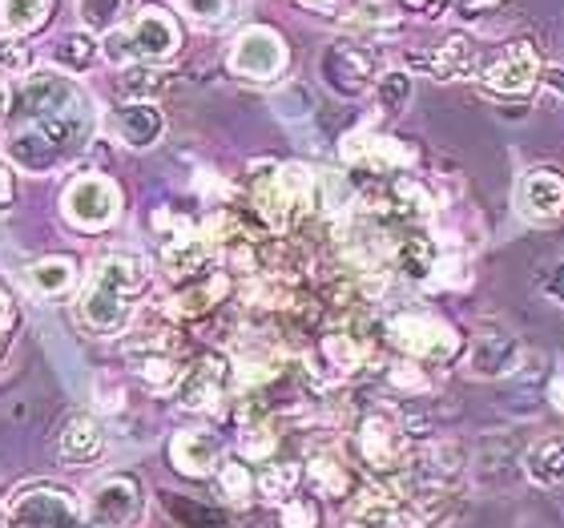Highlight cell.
<instances>
[{
  "instance_id": "cell-14",
  "label": "cell",
  "mask_w": 564,
  "mask_h": 528,
  "mask_svg": "<svg viewBox=\"0 0 564 528\" xmlns=\"http://www.w3.org/2000/svg\"><path fill=\"white\" fill-rule=\"evenodd\" d=\"M214 259H218V250L210 247V238L202 235L198 226H177L174 235L162 238V250H158V262H162V274L174 287H182V282L198 279V274H206V270L214 267Z\"/></svg>"
},
{
  "instance_id": "cell-40",
  "label": "cell",
  "mask_w": 564,
  "mask_h": 528,
  "mask_svg": "<svg viewBox=\"0 0 564 528\" xmlns=\"http://www.w3.org/2000/svg\"><path fill=\"white\" fill-rule=\"evenodd\" d=\"M182 9L202 24H223L230 21V9H235V0H177Z\"/></svg>"
},
{
  "instance_id": "cell-31",
  "label": "cell",
  "mask_w": 564,
  "mask_h": 528,
  "mask_svg": "<svg viewBox=\"0 0 564 528\" xmlns=\"http://www.w3.org/2000/svg\"><path fill=\"white\" fill-rule=\"evenodd\" d=\"M299 481H303V468H299V464H291V460H267V464L254 472V493H259L262 500H271V505H282L286 496H294Z\"/></svg>"
},
{
  "instance_id": "cell-9",
  "label": "cell",
  "mask_w": 564,
  "mask_h": 528,
  "mask_svg": "<svg viewBox=\"0 0 564 528\" xmlns=\"http://www.w3.org/2000/svg\"><path fill=\"white\" fill-rule=\"evenodd\" d=\"M286 61H291L286 41H282V33H274L271 24H250V29H242L235 36V45H230V53H226V65H230L235 77L259 85L279 82L282 73H286Z\"/></svg>"
},
{
  "instance_id": "cell-2",
  "label": "cell",
  "mask_w": 564,
  "mask_h": 528,
  "mask_svg": "<svg viewBox=\"0 0 564 528\" xmlns=\"http://www.w3.org/2000/svg\"><path fill=\"white\" fill-rule=\"evenodd\" d=\"M315 194V170L303 162H259L250 165V206L259 214L262 230L286 235Z\"/></svg>"
},
{
  "instance_id": "cell-21",
  "label": "cell",
  "mask_w": 564,
  "mask_h": 528,
  "mask_svg": "<svg viewBox=\"0 0 564 528\" xmlns=\"http://www.w3.org/2000/svg\"><path fill=\"white\" fill-rule=\"evenodd\" d=\"M318 359H323V371L330 379H351L367 367L371 347H367V340L351 335V331H327L318 340Z\"/></svg>"
},
{
  "instance_id": "cell-25",
  "label": "cell",
  "mask_w": 564,
  "mask_h": 528,
  "mask_svg": "<svg viewBox=\"0 0 564 528\" xmlns=\"http://www.w3.org/2000/svg\"><path fill=\"white\" fill-rule=\"evenodd\" d=\"M347 528H403L400 505L379 488L355 496V505L347 508Z\"/></svg>"
},
{
  "instance_id": "cell-46",
  "label": "cell",
  "mask_w": 564,
  "mask_h": 528,
  "mask_svg": "<svg viewBox=\"0 0 564 528\" xmlns=\"http://www.w3.org/2000/svg\"><path fill=\"white\" fill-rule=\"evenodd\" d=\"M12 198H17V182H12V170L4 162H0V214L9 211Z\"/></svg>"
},
{
  "instance_id": "cell-5",
  "label": "cell",
  "mask_w": 564,
  "mask_h": 528,
  "mask_svg": "<svg viewBox=\"0 0 564 528\" xmlns=\"http://www.w3.org/2000/svg\"><path fill=\"white\" fill-rule=\"evenodd\" d=\"M4 528H85V508L61 484H24L4 505Z\"/></svg>"
},
{
  "instance_id": "cell-10",
  "label": "cell",
  "mask_w": 564,
  "mask_h": 528,
  "mask_svg": "<svg viewBox=\"0 0 564 528\" xmlns=\"http://www.w3.org/2000/svg\"><path fill=\"white\" fill-rule=\"evenodd\" d=\"M339 158L351 165V170H364V174H376V177L408 174L415 165V150L408 141L391 138V133H379V130H371V126L347 133V138L339 141Z\"/></svg>"
},
{
  "instance_id": "cell-45",
  "label": "cell",
  "mask_w": 564,
  "mask_h": 528,
  "mask_svg": "<svg viewBox=\"0 0 564 528\" xmlns=\"http://www.w3.org/2000/svg\"><path fill=\"white\" fill-rule=\"evenodd\" d=\"M400 9L420 12V17H440L447 9V0H400Z\"/></svg>"
},
{
  "instance_id": "cell-29",
  "label": "cell",
  "mask_w": 564,
  "mask_h": 528,
  "mask_svg": "<svg viewBox=\"0 0 564 528\" xmlns=\"http://www.w3.org/2000/svg\"><path fill=\"white\" fill-rule=\"evenodd\" d=\"M97 53H101V45H97L94 33H85V29H77V33H61L57 41H53V61H57L61 73H85L94 69Z\"/></svg>"
},
{
  "instance_id": "cell-3",
  "label": "cell",
  "mask_w": 564,
  "mask_h": 528,
  "mask_svg": "<svg viewBox=\"0 0 564 528\" xmlns=\"http://www.w3.org/2000/svg\"><path fill=\"white\" fill-rule=\"evenodd\" d=\"M182 45V24L170 9L162 4H145L130 17V21L113 29L109 36H101V57L109 65H162L170 61Z\"/></svg>"
},
{
  "instance_id": "cell-24",
  "label": "cell",
  "mask_w": 564,
  "mask_h": 528,
  "mask_svg": "<svg viewBox=\"0 0 564 528\" xmlns=\"http://www.w3.org/2000/svg\"><path fill=\"white\" fill-rule=\"evenodd\" d=\"M24 282L33 287V294L41 299H57V294L73 291V282H77V262L69 255H48V259H36L24 274Z\"/></svg>"
},
{
  "instance_id": "cell-15",
  "label": "cell",
  "mask_w": 564,
  "mask_h": 528,
  "mask_svg": "<svg viewBox=\"0 0 564 528\" xmlns=\"http://www.w3.org/2000/svg\"><path fill=\"white\" fill-rule=\"evenodd\" d=\"M170 464L189 481H210L226 464V444L223 435L210 428H182L170 440Z\"/></svg>"
},
{
  "instance_id": "cell-41",
  "label": "cell",
  "mask_w": 564,
  "mask_h": 528,
  "mask_svg": "<svg viewBox=\"0 0 564 528\" xmlns=\"http://www.w3.org/2000/svg\"><path fill=\"white\" fill-rule=\"evenodd\" d=\"M0 69L4 73H33V49L21 41H0Z\"/></svg>"
},
{
  "instance_id": "cell-50",
  "label": "cell",
  "mask_w": 564,
  "mask_h": 528,
  "mask_svg": "<svg viewBox=\"0 0 564 528\" xmlns=\"http://www.w3.org/2000/svg\"><path fill=\"white\" fill-rule=\"evenodd\" d=\"M549 399H553L556 411H564V367L553 376V384H549Z\"/></svg>"
},
{
  "instance_id": "cell-36",
  "label": "cell",
  "mask_w": 564,
  "mask_h": 528,
  "mask_svg": "<svg viewBox=\"0 0 564 528\" xmlns=\"http://www.w3.org/2000/svg\"><path fill=\"white\" fill-rule=\"evenodd\" d=\"M274 448H279V435L267 420H247L238 428V456L242 460H254V464H267L274 456Z\"/></svg>"
},
{
  "instance_id": "cell-47",
  "label": "cell",
  "mask_w": 564,
  "mask_h": 528,
  "mask_svg": "<svg viewBox=\"0 0 564 528\" xmlns=\"http://www.w3.org/2000/svg\"><path fill=\"white\" fill-rule=\"evenodd\" d=\"M452 9H459L464 17H480V12L496 9V4H505V0H447Z\"/></svg>"
},
{
  "instance_id": "cell-34",
  "label": "cell",
  "mask_w": 564,
  "mask_h": 528,
  "mask_svg": "<svg viewBox=\"0 0 564 528\" xmlns=\"http://www.w3.org/2000/svg\"><path fill=\"white\" fill-rule=\"evenodd\" d=\"M468 282H471L468 255L456 247H440V255H435V262H432V274H427L423 287H432V291H464Z\"/></svg>"
},
{
  "instance_id": "cell-30",
  "label": "cell",
  "mask_w": 564,
  "mask_h": 528,
  "mask_svg": "<svg viewBox=\"0 0 564 528\" xmlns=\"http://www.w3.org/2000/svg\"><path fill=\"white\" fill-rule=\"evenodd\" d=\"M53 0H0V33L29 36L48 21Z\"/></svg>"
},
{
  "instance_id": "cell-20",
  "label": "cell",
  "mask_w": 564,
  "mask_h": 528,
  "mask_svg": "<svg viewBox=\"0 0 564 528\" xmlns=\"http://www.w3.org/2000/svg\"><path fill=\"white\" fill-rule=\"evenodd\" d=\"M109 138L130 150H150L165 138V114L158 101H138V106H121L106 121Z\"/></svg>"
},
{
  "instance_id": "cell-28",
  "label": "cell",
  "mask_w": 564,
  "mask_h": 528,
  "mask_svg": "<svg viewBox=\"0 0 564 528\" xmlns=\"http://www.w3.org/2000/svg\"><path fill=\"white\" fill-rule=\"evenodd\" d=\"M165 85H170V73H158V65H130L113 77V94L126 106H138V101H158Z\"/></svg>"
},
{
  "instance_id": "cell-6",
  "label": "cell",
  "mask_w": 564,
  "mask_h": 528,
  "mask_svg": "<svg viewBox=\"0 0 564 528\" xmlns=\"http://www.w3.org/2000/svg\"><path fill=\"white\" fill-rule=\"evenodd\" d=\"M541 49L532 45L529 36H520V41H508L492 53V57L480 61V77L484 89L496 97H505V101H517V97H529L536 85H541Z\"/></svg>"
},
{
  "instance_id": "cell-44",
  "label": "cell",
  "mask_w": 564,
  "mask_h": 528,
  "mask_svg": "<svg viewBox=\"0 0 564 528\" xmlns=\"http://www.w3.org/2000/svg\"><path fill=\"white\" fill-rule=\"evenodd\" d=\"M541 85L553 97H564V65H544V69H541Z\"/></svg>"
},
{
  "instance_id": "cell-22",
  "label": "cell",
  "mask_w": 564,
  "mask_h": 528,
  "mask_svg": "<svg viewBox=\"0 0 564 528\" xmlns=\"http://www.w3.org/2000/svg\"><path fill=\"white\" fill-rule=\"evenodd\" d=\"M226 291H230V279H226V270H206V274H198V279H189L182 282L174 291V299H170V311L174 315H189V319H198V315H210L214 306L223 303Z\"/></svg>"
},
{
  "instance_id": "cell-12",
  "label": "cell",
  "mask_w": 564,
  "mask_h": 528,
  "mask_svg": "<svg viewBox=\"0 0 564 528\" xmlns=\"http://www.w3.org/2000/svg\"><path fill=\"white\" fill-rule=\"evenodd\" d=\"M318 73L330 94L364 97L379 77V53L364 41H335L318 61Z\"/></svg>"
},
{
  "instance_id": "cell-33",
  "label": "cell",
  "mask_w": 564,
  "mask_h": 528,
  "mask_svg": "<svg viewBox=\"0 0 564 528\" xmlns=\"http://www.w3.org/2000/svg\"><path fill=\"white\" fill-rule=\"evenodd\" d=\"M271 109H274V118L286 121V126L311 121V118H315V109H318L315 89H311L306 82H286V85H279V89L271 94Z\"/></svg>"
},
{
  "instance_id": "cell-49",
  "label": "cell",
  "mask_w": 564,
  "mask_h": 528,
  "mask_svg": "<svg viewBox=\"0 0 564 528\" xmlns=\"http://www.w3.org/2000/svg\"><path fill=\"white\" fill-rule=\"evenodd\" d=\"M9 106H12V89H9V73L0 69V126L9 118Z\"/></svg>"
},
{
  "instance_id": "cell-1",
  "label": "cell",
  "mask_w": 564,
  "mask_h": 528,
  "mask_svg": "<svg viewBox=\"0 0 564 528\" xmlns=\"http://www.w3.org/2000/svg\"><path fill=\"white\" fill-rule=\"evenodd\" d=\"M153 287L150 259L138 250H113L97 259L85 274V287L73 303V315L82 323L85 335L113 340L138 319V303Z\"/></svg>"
},
{
  "instance_id": "cell-27",
  "label": "cell",
  "mask_w": 564,
  "mask_h": 528,
  "mask_svg": "<svg viewBox=\"0 0 564 528\" xmlns=\"http://www.w3.org/2000/svg\"><path fill=\"white\" fill-rule=\"evenodd\" d=\"M306 484L315 488L318 496H347L355 488L351 481V468L343 464L335 452H315V456L306 460Z\"/></svg>"
},
{
  "instance_id": "cell-16",
  "label": "cell",
  "mask_w": 564,
  "mask_h": 528,
  "mask_svg": "<svg viewBox=\"0 0 564 528\" xmlns=\"http://www.w3.org/2000/svg\"><path fill=\"white\" fill-rule=\"evenodd\" d=\"M53 452L65 468H89L106 456V428L89 411H73L53 435Z\"/></svg>"
},
{
  "instance_id": "cell-8",
  "label": "cell",
  "mask_w": 564,
  "mask_h": 528,
  "mask_svg": "<svg viewBox=\"0 0 564 528\" xmlns=\"http://www.w3.org/2000/svg\"><path fill=\"white\" fill-rule=\"evenodd\" d=\"M89 528H138L145 520V488L133 472H113L89 488Z\"/></svg>"
},
{
  "instance_id": "cell-7",
  "label": "cell",
  "mask_w": 564,
  "mask_h": 528,
  "mask_svg": "<svg viewBox=\"0 0 564 528\" xmlns=\"http://www.w3.org/2000/svg\"><path fill=\"white\" fill-rule=\"evenodd\" d=\"M61 214L73 230L85 235H101L118 223L121 214V190L113 177L106 174H77L61 194Z\"/></svg>"
},
{
  "instance_id": "cell-38",
  "label": "cell",
  "mask_w": 564,
  "mask_h": 528,
  "mask_svg": "<svg viewBox=\"0 0 564 528\" xmlns=\"http://www.w3.org/2000/svg\"><path fill=\"white\" fill-rule=\"evenodd\" d=\"M279 528H323V508L315 496H286L279 505Z\"/></svg>"
},
{
  "instance_id": "cell-4",
  "label": "cell",
  "mask_w": 564,
  "mask_h": 528,
  "mask_svg": "<svg viewBox=\"0 0 564 528\" xmlns=\"http://www.w3.org/2000/svg\"><path fill=\"white\" fill-rule=\"evenodd\" d=\"M388 343L415 364H447L459 355V335L432 311H400L388 319Z\"/></svg>"
},
{
  "instance_id": "cell-32",
  "label": "cell",
  "mask_w": 564,
  "mask_h": 528,
  "mask_svg": "<svg viewBox=\"0 0 564 528\" xmlns=\"http://www.w3.org/2000/svg\"><path fill=\"white\" fill-rule=\"evenodd\" d=\"M371 89H376V109L383 114V118H400L415 97V82L408 69H383Z\"/></svg>"
},
{
  "instance_id": "cell-39",
  "label": "cell",
  "mask_w": 564,
  "mask_h": 528,
  "mask_svg": "<svg viewBox=\"0 0 564 528\" xmlns=\"http://www.w3.org/2000/svg\"><path fill=\"white\" fill-rule=\"evenodd\" d=\"M388 379H391V388L403 391V396H427V388H432L427 367L415 364V359H400V364H391Z\"/></svg>"
},
{
  "instance_id": "cell-18",
  "label": "cell",
  "mask_w": 564,
  "mask_h": 528,
  "mask_svg": "<svg viewBox=\"0 0 564 528\" xmlns=\"http://www.w3.org/2000/svg\"><path fill=\"white\" fill-rule=\"evenodd\" d=\"M230 379L235 376H230V364H226L223 355H202L189 371H182L174 396L186 411H214L226 399Z\"/></svg>"
},
{
  "instance_id": "cell-48",
  "label": "cell",
  "mask_w": 564,
  "mask_h": 528,
  "mask_svg": "<svg viewBox=\"0 0 564 528\" xmlns=\"http://www.w3.org/2000/svg\"><path fill=\"white\" fill-rule=\"evenodd\" d=\"M303 9H311V12H327V17H335V12H343V4L347 0H299Z\"/></svg>"
},
{
  "instance_id": "cell-19",
  "label": "cell",
  "mask_w": 564,
  "mask_h": 528,
  "mask_svg": "<svg viewBox=\"0 0 564 528\" xmlns=\"http://www.w3.org/2000/svg\"><path fill=\"white\" fill-rule=\"evenodd\" d=\"M480 49L476 41L464 33H452L444 36L440 45H432L427 53H412V65L423 69L427 77L435 82H464V77H476L480 73Z\"/></svg>"
},
{
  "instance_id": "cell-17",
  "label": "cell",
  "mask_w": 564,
  "mask_h": 528,
  "mask_svg": "<svg viewBox=\"0 0 564 528\" xmlns=\"http://www.w3.org/2000/svg\"><path fill=\"white\" fill-rule=\"evenodd\" d=\"M524 355L529 352H524V343L517 335H508V331H480L471 340L468 355H464V367L476 379H505L512 371H520Z\"/></svg>"
},
{
  "instance_id": "cell-26",
  "label": "cell",
  "mask_w": 564,
  "mask_h": 528,
  "mask_svg": "<svg viewBox=\"0 0 564 528\" xmlns=\"http://www.w3.org/2000/svg\"><path fill=\"white\" fill-rule=\"evenodd\" d=\"M133 12H138V0H77V21L94 36H109L130 21Z\"/></svg>"
},
{
  "instance_id": "cell-37",
  "label": "cell",
  "mask_w": 564,
  "mask_h": 528,
  "mask_svg": "<svg viewBox=\"0 0 564 528\" xmlns=\"http://www.w3.org/2000/svg\"><path fill=\"white\" fill-rule=\"evenodd\" d=\"M182 371H186V367H177L174 355H150V359H138V376L145 379V388H153V391H174Z\"/></svg>"
},
{
  "instance_id": "cell-51",
  "label": "cell",
  "mask_w": 564,
  "mask_h": 528,
  "mask_svg": "<svg viewBox=\"0 0 564 528\" xmlns=\"http://www.w3.org/2000/svg\"><path fill=\"white\" fill-rule=\"evenodd\" d=\"M0 528H4V520H0Z\"/></svg>"
},
{
  "instance_id": "cell-13",
  "label": "cell",
  "mask_w": 564,
  "mask_h": 528,
  "mask_svg": "<svg viewBox=\"0 0 564 528\" xmlns=\"http://www.w3.org/2000/svg\"><path fill=\"white\" fill-rule=\"evenodd\" d=\"M512 206L524 223L536 226H553L564 218V174L561 170H549V165H536V170H524L517 177V190H512Z\"/></svg>"
},
{
  "instance_id": "cell-42",
  "label": "cell",
  "mask_w": 564,
  "mask_h": 528,
  "mask_svg": "<svg viewBox=\"0 0 564 528\" xmlns=\"http://www.w3.org/2000/svg\"><path fill=\"white\" fill-rule=\"evenodd\" d=\"M541 291L553 299V303H564V262H553V267L541 270Z\"/></svg>"
},
{
  "instance_id": "cell-43",
  "label": "cell",
  "mask_w": 564,
  "mask_h": 528,
  "mask_svg": "<svg viewBox=\"0 0 564 528\" xmlns=\"http://www.w3.org/2000/svg\"><path fill=\"white\" fill-rule=\"evenodd\" d=\"M12 327H17V303H12L9 291L0 287V347H4V340L12 335Z\"/></svg>"
},
{
  "instance_id": "cell-11",
  "label": "cell",
  "mask_w": 564,
  "mask_h": 528,
  "mask_svg": "<svg viewBox=\"0 0 564 528\" xmlns=\"http://www.w3.org/2000/svg\"><path fill=\"white\" fill-rule=\"evenodd\" d=\"M355 448H359V460L371 472L395 476L408 464V456H412V435H408V428L395 416L371 411V416H364L359 432H355Z\"/></svg>"
},
{
  "instance_id": "cell-23",
  "label": "cell",
  "mask_w": 564,
  "mask_h": 528,
  "mask_svg": "<svg viewBox=\"0 0 564 528\" xmlns=\"http://www.w3.org/2000/svg\"><path fill=\"white\" fill-rule=\"evenodd\" d=\"M524 476L541 488H561L564 484V435H544L524 456Z\"/></svg>"
},
{
  "instance_id": "cell-35",
  "label": "cell",
  "mask_w": 564,
  "mask_h": 528,
  "mask_svg": "<svg viewBox=\"0 0 564 528\" xmlns=\"http://www.w3.org/2000/svg\"><path fill=\"white\" fill-rule=\"evenodd\" d=\"M218 496H223L226 505H235V508H242V505H250L254 500V472L242 464V460H226L223 468H218Z\"/></svg>"
}]
</instances>
